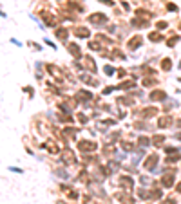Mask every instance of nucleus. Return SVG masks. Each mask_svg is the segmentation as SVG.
<instances>
[{"mask_svg":"<svg viewBox=\"0 0 181 204\" xmlns=\"http://www.w3.org/2000/svg\"><path fill=\"white\" fill-rule=\"evenodd\" d=\"M174 182H176V168H168L165 174H161V177H159V184L165 190L174 188Z\"/></svg>","mask_w":181,"mask_h":204,"instance_id":"f257e3e1","label":"nucleus"},{"mask_svg":"<svg viewBox=\"0 0 181 204\" xmlns=\"http://www.w3.org/2000/svg\"><path fill=\"white\" fill-rule=\"evenodd\" d=\"M60 159H62V163L65 164V166H72V164H76V155H74V152L67 146V148H63L62 152H60Z\"/></svg>","mask_w":181,"mask_h":204,"instance_id":"f03ea898","label":"nucleus"},{"mask_svg":"<svg viewBox=\"0 0 181 204\" xmlns=\"http://www.w3.org/2000/svg\"><path fill=\"white\" fill-rule=\"evenodd\" d=\"M118 186L125 191H131L134 188V179L127 174H121V175H118Z\"/></svg>","mask_w":181,"mask_h":204,"instance_id":"7ed1b4c3","label":"nucleus"},{"mask_svg":"<svg viewBox=\"0 0 181 204\" xmlns=\"http://www.w3.org/2000/svg\"><path fill=\"white\" fill-rule=\"evenodd\" d=\"M172 125H174V116H170V114H161V116H158V128H159V130L170 128Z\"/></svg>","mask_w":181,"mask_h":204,"instance_id":"20e7f679","label":"nucleus"},{"mask_svg":"<svg viewBox=\"0 0 181 204\" xmlns=\"http://www.w3.org/2000/svg\"><path fill=\"white\" fill-rule=\"evenodd\" d=\"M141 45H143V36L141 35H134V36H131L129 40H127V49H129L131 52L138 51Z\"/></svg>","mask_w":181,"mask_h":204,"instance_id":"39448f33","label":"nucleus"},{"mask_svg":"<svg viewBox=\"0 0 181 204\" xmlns=\"http://www.w3.org/2000/svg\"><path fill=\"white\" fill-rule=\"evenodd\" d=\"M148 100H150V101H154V103H165L167 100H168V94L163 90V89H154L150 94H148Z\"/></svg>","mask_w":181,"mask_h":204,"instance_id":"423d86ee","label":"nucleus"},{"mask_svg":"<svg viewBox=\"0 0 181 204\" xmlns=\"http://www.w3.org/2000/svg\"><path fill=\"white\" fill-rule=\"evenodd\" d=\"M98 148V145L94 141H89V139H80L78 141V150L83 154H89V152H94V150Z\"/></svg>","mask_w":181,"mask_h":204,"instance_id":"0eeeda50","label":"nucleus"},{"mask_svg":"<svg viewBox=\"0 0 181 204\" xmlns=\"http://www.w3.org/2000/svg\"><path fill=\"white\" fill-rule=\"evenodd\" d=\"M82 60H83V71H87V72H91V74H96V72H98V65H96V61H94V58H92L91 54L83 56Z\"/></svg>","mask_w":181,"mask_h":204,"instance_id":"6e6552de","label":"nucleus"},{"mask_svg":"<svg viewBox=\"0 0 181 204\" xmlns=\"http://www.w3.org/2000/svg\"><path fill=\"white\" fill-rule=\"evenodd\" d=\"M159 164V155L158 154H150V155H147V159L143 161V168L148 170V172H152L156 170V166Z\"/></svg>","mask_w":181,"mask_h":204,"instance_id":"1a4fd4ad","label":"nucleus"},{"mask_svg":"<svg viewBox=\"0 0 181 204\" xmlns=\"http://www.w3.org/2000/svg\"><path fill=\"white\" fill-rule=\"evenodd\" d=\"M107 15H103V13H92L87 16V22L92 24V25H102V24H107Z\"/></svg>","mask_w":181,"mask_h":204,"instance_id":"9d476101","label":"nucleus"},{"mask_svg":"<svg viewBox=\"0 0 181 204\" xmlns=\"http://www.w3.org/2000/svg\"><path fill=\"white\" fill-rule=\"evenodd\" d=\"M74 100L80 101V103H87V101L92 100V94H91L87 89H80V90L74 92Z\"/></svg>","mask_w":181,"mask_h":204,"instance_id":"9b49d317","label":"nucleus"},{"mask_svg":"<svg viewBox=\"0 0 181 204\" xmlns=\"http://www.w3.org/2000/svg\"><path fill=\"white\" fill-rule=\"evenodd\" d=\"M159 116V109L156 105H150V107H145L141 110V119H150V117H156Z\"/></svg>","mask_w":181,"mask_h":204,"instance_id":"f8f14e48","label":"nucleus"},{"mask_svg":"<svg viewBox=\"0 0 181 204\" xmlns=\"http://www.w3.org/2000/svg\"><path fill=\"white\" fill-rule=\"evenodd\" d=\"M174 67V60L168 58V56H163L161 60H159V71L161 72H170Z\"/></svg>","mask_w":181,"mask_h":204,"instance_id":"ddd939ff","label":"nucleus"},{"mask_svg":"<svg viewBox=\"0 0 181 204\" xmlns=\"http://www.w3.org/2000/svg\"><path fill=\"white\" fill-rule=\"evenodd\" d=\"M116 199H118L121 204H134V197L131 195V191H118V193H116V195H114Z\"/></svg>","mask_w":181,"mask_h":204,"instance_id":"4468645a","label":"nucleus"},{"mask_svg":"<svg viewBox=\"0 0 181 204\" xmlns=\"http://www.w3.org/2000/svg\"><path fill=\"white\" fill-rule=\"evenodd\" d=\"M65 47H67L69 54H71L74 60H82V58H83V56H82V49H80L78 44H65Z\"/></svg>","mask_w":181,"mask_h":204,"instance_id":"2eb2a0df","label":"nucleus"},{"mask_svg":"<svg viewBox=\"0 0 181 204\" xmlns=\"http://www.w3.org/2000/svg\"><path fill=\"white\" fill-rule=\"evenodd\" d=\"M42 148H45L47 152H49V154H53V155H56V154H60V152H62V150H60V146H58L55 141H53V139L45 141L44 145H42Z\"/></svg>","mask_w":181,"mask_h":204,"instance_id":"dca6fc26","label":"nucleus"},{"mask_svg":"<svg viewBox=\"0 0 181 204\" xmlns=\"http://www.w3.org/2000/svg\"><path fill=\"white\" fill-rule=\"evenodd\" d=\"M165 141H167V136H163V134H154V136L150 137V143H152V146H156V148H163V146H165Z\"/></svg>","mask_w":181,"mask_h":204,"instance_id":"f3484780","label":"nucleus"},{"mask_svg":"<svg viewBox=\"0 0 181 204\" xmlns=\"http://www.w3.org/2000/svg\"><path fill=\"white\" fill-rule=\"evenodd\" d=\"M147 38H148V42H152V44H159V42H165V36H163V33L161 31H150V33L147 35Z\"/></svg>","mask_w":181,"mask_h":204,"instance_id":"a211bd4d","label":"nucleus"},{"mask_svg":"<svg viewBox=\"0 0 181 204\" xmlns=\"http://www.w3.org/2000/svg\"><path fill=\"white\" fill-rule=\"evenodd\" d=\"M71 31H72V35L76 36V38H89V36H91V31H89L87 27H83V25L74 27V29H71Z\"/></svg>","mask_w":181,"mask_h":204,"instance_id":"6ab92c4d","label":"nucleus"},{"mask_svg":"<svg viewBox=\"0 0 181 204\" xmlns=\"http://www.w3.org/2000/svg\"><path fill=\"white\" fill-rule=\"evenodd\" d=\"M60 190L67 195V199H71V200H76V199H78V191L74 190V188H71V186H67V184H62Z\"/></svg>","mask_w":181,"mask_h":204,"instance_id":"aec40b11","label":"nucleus"},{"mask_svg":"<svg viewBox=\"0 0 181 204\" xmlns=\"http://www.w3.org/2000/svg\"><path fill=\"white\" fill-rule=\"evenodd\" d=\"M69 33H71V29H67V27H58V29H55V36L58 40H62V42H67Z\"/></svg>","mask_w":181,"mask_h":204,"instance_id":"412c9836","label":"nucleus"},{"mask_svg":"<svg viewBox=\"0 0 181 204\" xmlns=\"http://www.w3.org/2000/svg\"><path fill=\"white\" fill-rule=\"evenodd\" d=\"M76 134H78V128L76 126H65V128H63V136H65L67 141L76 139Z\"/></svg>","mask_w":181,"mask_h":204,"instance_id":"4be33fe9","label":"nucleus"},{"mask_svg":"<svg viewBox=\"0 0 181 204\" xmlns=\"http://www.w3.org/2000/svg\"><path fill=\"white\" fill-rule=\"evenodd\" d=\"M40 18L44 20V24H45V25H51V27H55V25H56V18H55V15H53V13H42Z\"/></svg>","mask_w":181,"mask_h":204,"instance_id":"5701e85b","label":"nucleus"},{"mask_svg":"<svg viewBox=\"0 0 181 204\" xmlns=\"http://www.w3.org/2000/svg\"><path fill=\"white\" fill-rule=\"evenodd\" d=\"M80 80H82L85 85H92V87H98V85H100L96 78H92V76H91V72H87V74H82V76H80Z\"/></svg>","mask_w":181,"mask_h":204,"instance_id":"b1692460","label":"nucleus"},{"mask_svg":"<svg viewBox=\"0 0 181 204\" xmlns=\"http://www.w3.org/2000/svg\"><path fill=\"white\" fill-rule=\"evenodd\" d=\"M134 87H136V83L132 80H125V81L116 85V90H129V89H134Z\"/></svg>","mask_w":181,"mask_h":204,"instance_id":"393cba45","label":"nucleus"},{"mask_svg":"<svg viewBox=\"0 0 181 204\" xmlns=\"http://www.w3.org/2000/svg\"><path fill=\"white\" fill-rule=\"evenodd\" d=\"M161 199H163V191H161V188L152 186V188H150V200H161Z\"/></svg>","mask_w":181,"mask_h":204,"instance_id":"a878e982","label":"nucleus"},{"mask_svg":"<svg viewBox=\"0 0 181 204\" xmlns=\"http://www.w3.org/2000/svg\"><path fill=\"white\" fill-rule=\"evenodd\" d=\"M179 40H181L179 35H170V36L165 40V42H167V47H168V49H174V47L177 45V42H179Z\"/></svg>","mask_w":181,"mask_h":204,"instance_id":"bb28decb","label":"nucleus"},{"mask_svg":"<svg viewBox=\"0 0 181 204\" xmlns=\"http://www.w3.org/2000/svg\"><path fill=\"white\" fill-rule=\"evenodd\" d=\"M45 69H47V72L51 74V76H55V78H60V74H62V71L55 65V63H47L45 65Z\"/></svg>","mask_w":181,"mask_h":204,"instance_id":"cd10ccee","label":"nucleus"},{"mask_svg":"<svg viewBox=\"0 0 181 204\" xmlns=\"http://www.w3.org/2000/svg\"><path fill=\"white\" fill-rule=\"evenodd\" d=\"M138 197L141 200H150V188H138Z\"/></svg>","mask_w":181,"mask_h":204,"instance_id":"c85d7f7f","label":"nucleus"},{"mask_svg":"<svg viewBox=\"0 0 181 204\" xmlns=\"http://www.w3.org/2000/svg\"><path fill=\"white\" fill-rule=\"evenodd\" d=\"M141 85H143V87H156V85H158V78L156 76H145L143 80H141Z\"/></svg>","mask_w":181,"mask_h":204,"instance_id":"c756f323","label":"nucleus"},{"mask_svg":"<svg viewBox=\"0 0 181 204\" xmlns=\"http://www.w3.org/2000/svg\"><path fill=\"white\" fill-rule=\"evenodd\" d=\"M116 103L123 105V107H132L134 105V100L131 98V96H123V98H116Z\"/></svg>","mask_w":181,"mask_h":204,"instance_id":"7c9ffc66","label":"nucleus"},{"mask_svg":"<svg viewBox=\"0 0 181 204\" xmlns=\"http://www.w3.org/2000/svg\"><path fill=\"white\" fill-rule=\"evenodd\" d=\"M102 154L103 155H112V154H116V145L107 143L105 146H102Z\"/></svg>","mask_w":181,"mask_h":204,"instance_id":"2f4dec72","label":"nucleus"},{"mask_svg":"<svg viewBox=\"0 0 181 204\" xmlns=\"http://www.w3.org/2000/svg\"><path fill=\"white\" fill-rule=\"evenodd\" d=\"M177 161H181V154H170L165 157V163L167 164H176Z\"/></svg>","mask_w":181,"mask_h":204,"instance_id":"473e14b6","label":"nucleus"},{"mask_svg":"<svg viewBox=\"0 0 181 204\" xmlns=\"http://www.w3.org/2000/svg\"><path fill=\"white\" fill-rule=\"evenodd\" d=\"M109 60H125V54H123V52H121L120 49H112V52H111Z\"/></svg>","mask_w":181,"mask_h":204,"instance_id":"72a5a7b5","label":"nucleus"},{"mask_svg":"<svg viewBox=\"0 0 181 204\" xmlns=\"http://www.w3.org/2000/svg\"><path fill=\"white\" fill-rule=\"evenodd\" d=\"M136 16L138 18H143V20H148V18H152V15L147 11V9H136Z\"/></svg>","mask_w":181,"mask_h":204,"instance_id":"f704fd0d","label":"nucleus"},{"mask_svg":"<svg viewBox=\"0 0 181 204\" xmlns=\"http://www.w3.org/2000/svg\"><path fill=\"white\" fill-rule=\"evenodd\" d=\"M179 150H181V148H179V146H176V145H174V146H172V145L163 146V152H165L167 155H170V154H179Z\"/></svg>","mask_w":181,"mask_h":204,"instance_id":"c9c22d12","label":"nucleus"},{"mask_svg":"<svg viewBox=\"0 0 181 204\" xmlns=\"http://www.w3.org/2000/svg\"><path fill=\"white\" fill-rule=\"evenodd\" d=\"M138 145H140V146H150V145H152V143H150V137L140 136V137H138Z\"/></svg>","mask_w":181,"mask_h":204,"instance_id":"e433bc0d","label":"nucleus"},{"mask_svg":"<svg viewBox=\"0 0 181 204\" xmlns=\"http://www.w3.org/2000/svg\"><path fill=\"white\" fill-rule=\"evenodd\" d=\"M167 27H168V22H167V20H158V22H156V29L161 31V33H163Z\"/></svg>","mask_w":181,"mask_h":204,"instance_id":"4c0bfd02","label":"nucleus"},{"mask_svg":"<svg viewBox=\"0 0 181 204\" xmlns=\"http://www.w3.org/2000/svg\"><path fill=\"white\" fill-rule=\"evenodd\" d=\"M141 71H143L145 76H156V69L148 67V65H143V67H141Z\"/></svg>","mask_w":181,"mask_h":204,"instance_id":"58836bf2","label":"nucleus"},{"mask_svg":"<svg viewBox=\"0 0 181 204\" xmlns=\"http://www.w3.org/2000/svg\"><path fill=\"white\" fill-rule=\"evenodd\" d=\"M58 121H63V123H71V121H72V117H71V114H65V112H62V114H58Z\"/></svg>","mask_w":181,"mask_h":204,"instance_id":"ea45409f","label":"nucleus"},{"mask_svg":"<svg viewBox=\"0 0 181 204\" xmlns=\"http://www.w3.org/2000/svg\"><path fill=\"white\" fill-rule=\"evenodd\" d=\"M103 72H105V76H114V74H116V67L105 65V67H103Z\"/></svg>","mask_w":181,"mask_h":204,"instance_id":"a19ab883","label":"nucleus"},{"mask_svg":"<svg viewBox=\"0 0 181 204\" xmlns=\"http://www.w3.org/2000/svg\"><path fill=\"white\" fill-rule=\"evenodd\" d=\"M120 145H121V148H123V150H125V152H132V150H134V148H136V146H134V145H132V143H129V141H121V143H120Z\"/></svg>","mask_w":181,"mask_h":204,"instance_id":"79ce46f5","label":"nucleus"},{"mask_svg":"<svg viewBox=\"0 0 181 204\" xmlns=\"http://www.w3.org/2000/svg\"><path fill=\"white\" fill-rule=\"evenodd\" d=\"M96 40L98 42H105V45H111L112 44V40L109 36H105V35H96Z\"/></svg>","mask_w":181,"mask_h":204,"instance_id":"37998d69","label":"nucleus"},{"mask_svg":"<svg viewBox=\"0 0 181 204\" xmlns=\"http://www.w3.org/2000/svg\"><path fill=\"white\" fill-rule=\"evenodd\" d=\"M132 128H136V130H147V123L136 121V123H132Z\"/></svg>","mask_w":181,"mask_h":204,"instance_id":"c03bdc74","label":"nucleus"},{"mask_svg":"<svg viewBox=\"0 0 181 204\" xmlns=\"http://www.w3.org/2000/svg\"><path fill=\"white\" fill-rule=\"evenodd\" d=\"M76 117H78V121H80L82 125H87V121H89V117L85 116L83 112H78V114H76Z\"/></svg>","mask_w":181,"mask_h":204,"instance_id":"a18cd8bd","label":"nucleus"},{"mask_svg":"<svg viewBox=\"0 0 181 204\" xmlns=\"http://www.w3.org/2000/svg\"><path fill=\"white\" fill-rule=\"evenodd\" d=\"M82 159H83V161H82L83 164H89V163H92V159H94V157H92V155H89V154H83V157H82Z\"/></svg>","mask_w":181,"mask_h":204,"instance_id":"49530a36","label":"nucleus"},{"mask_svg":"<svg viewBox=\"0 0 181 204\" xmlns=\"http://www.w3.org/2000/svg\"><path fill=\"white\" fill-rule=\"evenodd\" d=\"M112 90H116V85H109L107 89H103V90H102V94H103V96H107V94H111Z\"/></svg>","mask_w":181,"mask_h":204,"instance_id":"de8ad7c7","label":"nucleus"},{"mask_svg":"<svg viewBox=\"0 0 181 204\" xmlns=\"http://www.w3.org/2000/svg\"><path fill=\"white\" fill-rule=\"evenodd\" d=\"M89 47L92 51H102V45H98V42H89Z\"/></svg>","mask_w":181,"mask_h":204,"instance_id":"09e8293b","label":"nucleus"},{"mask_svg":"<svg viewBox=\"0 0 181 204\" xmlns=\"http://www.w3.org/2000/svg\"><path fill=\"white\" fill-rule=\"evenodd\" d=\"M116 74H118L120 80H123V78L127 76V71H125V69H116Z\"/></svg>","mask_w":181,"mask_h":204,"instance_id":"8fccbe9b","label":"nucleus"},{"mask_svg":"<svg viewBox=\"0 0 181 204\" xmlns=\"http://www.w3.org/2000/svg\"><path fill=\"white\" fill-rule=\"evenodd\" d=\"M167 9H168V11H174V13H177V11H179L177 6H176V4H172V2H168V4H167Z\"/></svg>","mask_w":181,"mask_h":204,"instance_id":"3c124183","label":"nucleus"},{"mask_svg":"<svg viewBox=\"0 0 181 204\" xmlns=\"http://www.w3.org/2000/svg\"><path fill=\"white\" fill-rule=\"evenodd\" d=\"M24 92H26V94H29V98H33V96H35V90L31 89V87H24Z\"/></svg>","mask_w":181,"mask_h":204,"instance_id":"603ef678","label":"nucleus"},{"mask_svg":"<svg viewBox=\"0 0 181 204\" xmlns=\"http://www.w3.org/2000/svg\"><path fill=\"white\" fill-rule=\"evenodd\" d=\"M98 2L105 4V6H109V7H114V0H98Z\"/></svg>","mask_w":181,"mask_h":204,"instance_id":"864d4df0","label":"nucleus"},{"mask_svg":"<svg viewBox=\"0 0 181 204\" xmlns=\"http://www.w3.org/2000/svg\"><path fill=\"white\" fill-rule=\"evenodd\" d=\"M27 45H29V47H33L35 51H40V49H42L40 45H36V42H27Z\"/></svg>","mask_w":181,"mask_h":204,"instance_id":"5fc2aeb1","label":"nucleus"},{"mask_svg":"<svg viewBox=\"0 0 181 204\" xmlns=\"http://www.w3.org/2000/svg\"><path fill=\"white\" fill-rule=\"evenodd\" d=\"M9 170H11V172H15V174H24V170H22V168H15V166H9Z\"/></svg>","mask_w":181,"mask_h":204,"instance_id":"6e6d98bb","label":"nucleus"},{"mask_svg":"<svg viewBox=\"0 0 181 204\" xmlns=\"http://www.w3.org/2000/svg\"><path fill=\"white\" fill-rule=\"evenodd\" d=\"M174 126H176V128H179V130H181V117H177V119H174Z\"/></svg>","mask_w":181,"mask_h":204,"instance_id":"4d7b16f0","label":"nucleus"},{"mask_svg":"<svg viewBox=\"0 0 181 204\" xmlns=\"http://www.w3.org/2000/svg\"><path fill=\"white\" fill-rule=\"evenodd\" d=\"M174 190H176V193H181V181H179V182H176Z\"/></svg>","mask_w":181,"mask_h":204,"instance_id":"13d9d810","label":"nucleus"},{"mask_svg":"<svg viewBox=\"0 0 181 204\" xmlns=\"http://www.w3.org/2000/svg\"><path fill=\"white\" fill-rule=\"evenodd\" d=\"M121 6H123V9H125V11H131V6L127 4V2H121Z\"/></svg>","mask_w":181,"mask_h":204,"instance_id":"bf43d9fd","label":"nucleus"},{"mask_svg":"<svg viewBox=\"0 0 181 204\" xmlns=\"http://www.w3.org/2000/svg\"><path fill=\"white\" fill-rule=\"evenodd\" d=\"M45 44H47V45H49L51 49H56V45H55V44H53V42H51V40H45Z\"/></svg>","mask_w":181,"mask_h":204,"instance_id":"052dcab7","label":"nucleus"},{"mask_svg":"<svg viewBox=\"0 0 181 204\" xmlns=\"http://www.w3.org/2000/svg\"><path fill=\"white\" fill-rule=\"evenodd\" d=\"M174 139H176V141H181V130L177 134H174Z\"/></svg>","mask_w":181,"mask_h":204,"instance_id":"680f3d73","label":"nucleus"},{"mask_svg":"<svg viewBox=\"0 0 181 204\" xmlns=\"http://www.w3.org/2000/svg\"><path fill=\"white\" fill-rule=\"evenodd\" d=\"M11 44H15V45H18V47H20V45H22V44H20V42H18L16 38H11Z\"/></svg>","mask_w":181,"mask_h":204,"instance_id":"e2e57ef3","label":"nucleus"},{"mask_svg":"<svg viewBox=\"0 0 181 204\" xmlns=\"http://www.w3.org/2000/svg\"><path fill=\"white\" fill-rule=\"evenodd\" d=\"M85 204H102V202H98V200H92V199H91L89 202H85Z\"/></svg>","mask_w":181,"mask_h":204,"instance_id":"0e129e2a","label":"nucleus"},{"mask_svg":"<svg viewBox=\"0 0 181 204\" xmlns=\"http://www.w3.org/2000/svg\"><path fill=\"white\" fill-rule=\"evenodd\" d=\"M177 67H179V69H181V61H179V65H177Z\"/></svg>","mask_w":181,"mask_h":204,"instance_id":"69168bd1","label":"nucleus"},{"mask_svg":"<svg viewBox=\"0 0 181 204\" xmlns=\"http://www.w3.org/2000/svg\"><path fill=\"white\" fill-rule=\"evenodd\" d=\"M179 29H181V24H179Z\"/></svg>","mask_w":181,"mask_h":204,"instance_id":"338daca9","label":"nucleus"}]
</instances>
